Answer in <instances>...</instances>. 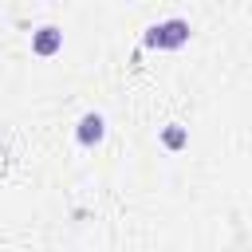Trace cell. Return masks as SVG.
<instances>
[{"mask_svg":"<svg viewBox=\"0 0 252 252\" xmlns=\"http://www.w3.org/2000/svg\"><path fill=\"white\" fill-rule=\"evenodd\" d=\"M142 43H146V47H158V51H173V47L189 43V20H177V16H173V20L154 24V28H146Z\"/></svg>","mask_w":252,"mask_h":252,"instance_id":"1","label":"cell"},{"mask_svg":"<svg viewBox=\"0 0 252 252\" xmlns=\"http://www.w3.org/2000/svg\"><path fill=\"white\" fill-rule=\"evenodd\" d=\"M59 47H63V32H59L55 24H43V28L32 32V51H35V55H55Z\"/></svg>","mask_w":252,"mask_h":252,"instance_id":"2","label":"cell"},{"mask_svg":"<svg viewBox=\"0 0 252 252\" xmlns=\"http://www.w3.org/2000/svg\"><path fill=\"white\" fill-rule=\"evenodd\" d=\"M102 134H106L102 114H83V118H79V126H75L79 146H98V142H102Z\"/></svg>","mask_w":252,"mask_h":252,"instance_id":"3","label":"cell"},{"mask_svg":"<svg viewBox=\"0 0 252 252\" xmlns=\"http://www.w3.org/2000/svg\"><path fill=\"white\" fill-rule=\"evenodd\" d=\"M161 142H165L169 150H181V146L189 142V134H185V126H165V130H161Z\"/></svg>","mask_w":252,"mask_h":252,"instance_id":"4","label":"cell"}]
</instances>
